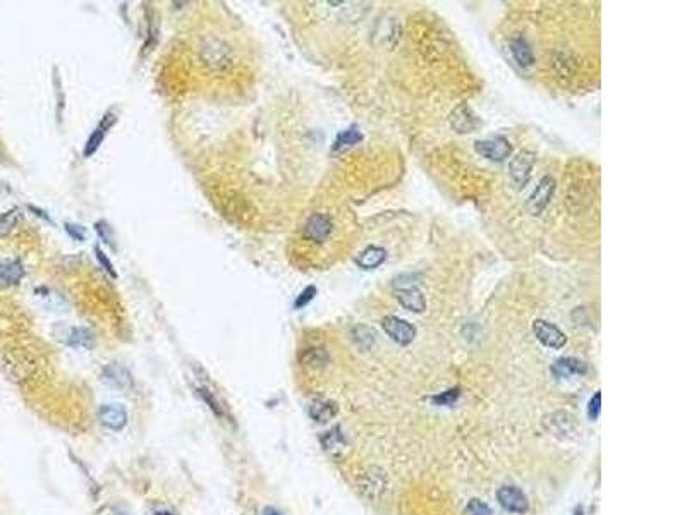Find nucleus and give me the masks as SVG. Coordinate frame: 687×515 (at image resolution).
Here are the masks:
<instances>
[{"instance_id": "23", "label": "nucleus", "mask_w": 687, "mask_h": 515, "mask_svg": "<svg viewBox=\"0 0 687 515\" xmlns=\"http://www.w3.org/2000/svg\"><path fill=\"white\" fill-rule=\"evenodd\" d=\"M361 140H363L361 131H359L356 126H351V127H347V129L340 131V133L337 134L336 143H333V150L336 151L345 150V148H351V147H354V144H358Z\"/></svg>"}, {"instance_id": "8", "label": "nucleus", "mask_w": 687, "mask_h": 515, "mask_svg": "<svg viewBox=\"0 0 687 515\" xmlns=\"http://www.w3.org/2000/svg\"><path fill=\"white\" fill-rule=\"evenodd\" d=\"M475 150L485 158L491 160V162H504L512 153V144L507 138L495 136L490 138V140L478 141L475 144Z\"/></svg>"}, {"instance_id": "24", "label": "nucleus", "mask_w": 687, "mask_h": 515, "mask_svg": "<svg viewBox=\"0 0 687 515\" xmlns=\"http://www.w3.org/2000/svg\"><path fill=\"white\" fill-rule=\"evenodd\" d=\"M320 442H322L323 449L325 450H329V452H336V450H340L345 447V436L342 429H340L339 426H336V428L323 433V435L320 436Z\"/></svg>"}, {"instance_id": "5", "label": "nucleus", "mask_w": 687, "mask_h": 515, "mask_svg": "<svg viewBox=\"0 0 687 515\" xmlns=\"http://www.w3.org/2000/svg\"><path fill=\"white\" fill-rule=\"evenodd\" d=\"M382 328L399 346H409L416 339L414 326L405 319L397 318V316H385L382 319Z\"/></svg>"}, {"instance_id": "16", "label": "nucleus", "mask_w": 687, "mask_h": 515, "mask_svg": "<svg viewBox=\"0 0 687 515\" xmlns=\"http://www.w3.org/2000/svg\"><path fill=\"white\" fill-rule=\"evenodd\" d=\"M337 412H339V407L330 399H315L309 402L308 407L309 418L315 422H320V424H325L330 419L336 418Z\"/></svg>"}, {"instance_id": "26", "label": "nucleus", "mask_w": 687, "mask_h": 515, "mask_svg": "<svg viewBox=\"0 0 687 515\" xmlns=\"http://www.w3.org/2000/svg\"><path fill=\"white\" fill-rule=\"evenodd\" d=\"M198 393H199V397L203 399V402L208 406V409L212 411L213 414L217 415V418L226 419V411H223V406H220V402L215 399V395H213L210 390H206L205 386H201V388H198Z\"/></svg>"}, {"instance_id": "30", "label": "nucleus", "mask_w": 687, "mask_h": 515, "mask_svg": "<svg viewBox=\"0 0 687 515\" xmlns=\"http://www.w3.org/2000/svg\"><path fill=\"white\" fill-rule=\"evenodd\" d=\"M95 254H97V259L100 261V265L103 266V270H105V272L109 273V275L112 277V279H117V272H116V270H113L112 261H110V259L107 258V254L103 253L102 247L95 246Z\"/></svg>"}, {"instance_id": "17", "label": "nucleus", "mask_w": 687, "mask_h": 515, "mask_svg": "<svg viewBox=\"0 0 687 515\" xmlns=\"http://www.w3.org/2000/svg\"><path fill=\"white\" fill-rule=\"evenodd\" d=\"M551 373H553L557 378H569V376H581L588 373V364L581 359H576V357H562L551 366Z\"/></svg>"}, {"instance_id": "22", "label": "nucleus", "mask_w": 687, "mask_h": 515, "mask_svg": "<svg viewBox=\"0 0 687 515\" xmlns=\"http://www.w3.org/2000/svg\"><path fill=\"white\" fill-rule=\"evenodd\" d=\"M383 488H385V478H383V472H380L378 469H372L363 476L361 489L369 498L376 496V493L383 491Z\"/></svg>"}, {"instance_id": "18", "label": "nucleus", "mask_w": 687, "mask_h": 515, "mask_svg": "<svg viewBox=\"0 0 687 515\" xmlns=\"http://www.w3.org/2000/svg\"><path fill=\"white\" fill-rule=\"evenodd\" d=\"M64 342L77 349H90L93 347V333L84 326H71L64 330Z\"/></svg>"}, {"instance_id": "2", "label": "nucleus", "mask_w": 687, "mask_h": 515, "mask_svg": "<svg viewBox=\"0 0 687 515\" xmlns=\"http://www.w3.org/2000/svg\"><path fill=\"white\" fill-rule=\"evenodd\" d=\"M536 163V155L533 151H521L509 163V176L517 189H524L531 179V170Z\"/></svg>"}, {"instance_id": "25", "label": "nucleus", "mask_w": 687, "mask_h": 515, "mask_svg": "<svg viewBox=\"0 0 687 515\" xmlns=\"http://www.w3.org/2000/svg\"><path fill=\"white\" fill-rule=\"evenodd\" d=\"M21 220V209L19 208H12L9 212L2 213L0 215V237L7 236L10 230H14V227L19 223Z\"/></svg>"}, {"instance_id": "28", "label": "nucleus", "mask_w": 687, "mask_h": 515, "mask_svg": "<svg viewBox=\"0 0 687 515\" xmlns=\"http://www.w3.org/2000/svg\"><path fill=\"white\" fill-rule=\"evenodd\" d=\"M315 296H316V287H315V285H309V287H306V289L302 290L301 294H299V296H297V299H295L294 308H295V309H301V308L308 306V304L311 303L313 299H315Z\"/></svg>"}, {"instance_id": "12", "label": "nucleus", "mask_w": 687, "mask_h": 515, "mask_svg": "<svg viewBox=\"0 0 687 515\" xmlns=\"http://www.w3.org/2000/svg\"><path fill=\"white\" fill-rule=\"evenodd\" d=\"M544 424L551 435L560 436V438H571L578 431V424L569 412H555V414L548 415Z\"/></svg>"}, {"instance_id": "11", "label": "nucleus", "mask_w": 687, "mask_h": 515, "mask_svg": "<svg viewBox=\"0 0 687 515\" xmlns=\"http://www.w3.org/2000/svg\"><path fill=\"white\" fill-rule=\"evenodd\" d=\"M450 126L454 127V131H457L459 134H468V133H475L479 126H482V120L476 115L475 110L468 105V103H461L454 109V112L450 113Z\"/></svg>"}, {"instance_id": "15", "label": "nucleus", "mask_w": 687, "mask_h": 515, "mask_svg": "<svg viewBox=\"0 0 687 515\" xmlns=\"http://www.w3.org/2000/svg\"><path fill=\"white\" fill-rule=\"evenodd\" d=\"M395 297L405 309L412 312H423L426 309V299L418 287H402L395 290Z\"/></svg>"}, {"instance_id": "7", "label": "nucleus", "mask_w": 687, "mask_h": 515, "mask_svg": "<svg viewBox=\"0 0 687 515\" xmlns=\"http://www.w3.org/2000/svg\"><path fill=\"white\" fill-rule=\"evenodd\" d=\"M555 187H557V182H555L553 177L544 176L543 179H540L538 186H536V189L533 191V194L528 200V209L531 215L538 216L543 213V209L547 208L551 198H553Z\"/></svg>"}, {"instance_id": "3", "label": "nucleus", "mask_w": 687, "mask_h": 515, "mask_svg": "<svg viewBox=\"0 0 687 515\" xmlns=\"http://www.w3.org/2000/svg\"><path fill=\"white\" fill-rule=\"evenodd\" d=\"M332 232L333 222L327 213H313L302 227V234H304L306 239L316 244L325 243L332 236Z\"/></svg>"}, {"instance_id": "10", "label": "nucleus", "mask_w": 687, "mask_h": 515, "mask_svg": "<svg viewBox=\"0 0 687 515\" xmlns=\"http://www.w3.org/2000/svg\"><path fill=\"white\" fill-rule=\"evenodd\" d=\"M98 421L112 431H120L126 428L129 414L122 404H102L98 407Z\"/></svg>"}, {"instance_id": "29", "label": "nucleus", "mask_w": 687, "mask_h": 515, "mask_svg": "<svg viewBox=\"0 0 687 515\" xmlns=\"http://www.w3.org/2000/svg\"><path fill=\"white\" fill-rule=\"evenodd\" d=\"M466 514L468 515H491V510H490V507L486 505V503L482 502V500L473 498L471 502L468 503V507H466Z\"/></svg>"}, {"instance_id": "4", "label": "nucleus", "mask_w": 687, "mask_h": 515, "mask_svg": "<svg viewBox=\"0 0 687 515\" xmlns=\"http://www.w3.org/2000/svg\"><path fill=\"white\" fill-rule=\"evenodd\" d=\"M100 380H102V383H105L107 386L120 390V392H129V390L134 386V380L131 371L126 368V366L119 364V362H110V364H107L105 368L102 369Z\"/></svg>"}, {"instance_id": "35", "label": "nucleus", "mask_w": 687, "mask_h": 515, "mask_svg": "<svg viewBox=\"0 0 687 515\" xmlns=\"http://www.w3.org/2000/svg\"><path fill=\"white\" fill-rule=\"evenodd\" d=\"M153 515H176V514L170 512V510H158V512H155Z\"/></svg>"}, {"instance_id": "32", "label": "nucleus", "mask_w": 687, "mask_h": 515, "mask_svg": "<svg viewBox=\"0 0 687 515\" xmlns=\"http://www.w3.org/2000/svg\"><path fill=\"white\" fill-rule=\"evenodd\" d=\"M95 229H97V232L100 234V237H102L103 241L112 244V232H110V227L107 225L105 222H97L95 223Z\"/></svg>"}, {"instance_id": "31", "label": "nucleus", "mask_w": 687, "mask_h": 515, "mask_svg": "<svg viewBox=\"0 0 687 515\" xmlns=\"http://www.w3.org/2000/svg\"><path fill=\"white\" fill-rule=\"evenodd\" d=\"M600 411H601V393L596 392L593 397H591L589 404H588V415L589 419L596 421L600 418Z\"/></svg>"}, {"instance_id": "34", "label": "nucleus", "mask_w": 687, "mask_h": 515, "mask_svg": "<svg viewBox=\"0 0 687 515\" xmlns=\"http://www.w3.org/2000/svg\"><path fill=\"white\" fill-rule=\"evenodd\" d=\"M263 515H282V514H280L277 509H265V512H263Z\"/></svg>"}, {"instance_id": "14", "label": "nucleus", "mask_w": 687, "mask_h": 515, "mask_svg": "<svg viewBox=\"0 0 687 515\" xmlns=\"http://www.w3.org/2000/svg\"><path fill=\"white\" fill-rule=\"evenodd\" d=\"M24 277V265L16 258L0 259V285H17Z\"/></svg>"}, {"instance_id": "1", "label": "nucleus", "mask_w": 687, "mask_h": 515, "mask_svg": "<svg viewBox=\"0 0 687 515\" xmlns=\"http://www.w3.org/2000/svg\"><path fill=\"white\" fill-rule=\"evenodd\" d=\"M199 57L203 64L213 71L227 69L232 62V50L219 37H205L199 45Z\"/></svg>"}, {"instance_id": "20", "label": "nucleus", "mask_w": 687, "mask_h": 515, "mask_svg": "<svg viewBox=\"0 0 687 515\" xmlns=\"http://www.w3.org/2000/svg\"><path fill=\"white\" fill-rule=\"evenodd\" d=\"M299 361H301V364L306 366V368L322 369L329 364L330 357L327 349H323V347H308V349H304L301 353Z\"/></svg>"}, {"instance_id": "27", "label": "nucleus", "mask_w": 687, "mask_h": 515, "mask_svg": "<svg viewBox=\"0 0 687 515\" xmlns=\"http://www.w3.org/2000/svg\"><path fill=\"white\" fill-rule=\"evenodd\" d=\"M459 395H461V390L450 388L447 390V392L440 393V395L433 397V402H435L437 406H452V404L459 399Z\"/></svg>"}, {"instance_id": "13", "label": "nucleus", "mask_w": 687, "mask_h": 515, "mask_svg": "<svg viewBox=\"0 0 687 515\" xmlns=\"http://www.w3.org/2000/svg\"><path fill=\"white\" fill-rule=\"evenodd\" d=\"M116 113L113 112H107L105 115H103V119L100 120V124L97 126V129L91 133V136L88 138V141H86V144H84V156L86 158H90L91 155H95L97 153V150L100 147H102V143H103V140H105V136L109 134V131H110V127L116 124Z\"/></svg>"}, {"instance_id": "21", "label": "nucleus", "mask_w": 687, "mask_h": 515, "mask_svg": "<svg viewBox=\"0 0 687 515\" xmlns=\"http://www.w3.org/2000/svg\"><path fill=\"white\" fill-rule=\"evenodd\" d=\"M511 53L521 67H531L535 64V55L524 38L517 37L511 41Z\"/></svg>"}, {"instance_id": "9", "label": "nucleus", "mask_w": 687, "mask_h": 515, "mask_svg": "<svg viewBox=\"0 0 687 515\" xmlns=\"http://www.w3.org/2000/svg\"><path fill=\"white\" fill-rule=\"evenodd\" d=\"M498 503L504 507L505 510L512 514H526L529 510L528 496L517 488V486L505 485L498 489L497 493Z\"/></svg>"}, {"instance_id": "33", "label": "nucleus", "mask_w": 687, "mask_h": 515, "mask_svg": "<svg viewBox=\"0 0 687 515\" xmlns=\"http://www.w3.org/2000/svg\"><path fill=\"white\" fill-rule=\"evenodd\" d=\"M66 230L71 234V237H73V239H76V241L84 239V229L81 225H71V223H67Z\"/></svg>"}, {"instance_id": "19", "label": "nucleus", "mask_w": 687, "mask_h": 515, "mask_svg": "<svg viewBox=\"0 0 687 515\" xmlns=\"http://www.w3.org/2000/svg\"><path fill=\"white\" fill-rule=\"evenodd\" d=\"M387 259V251L380 246H368L356 258V265L363 270H375Z\"/></svg>"}, {"instance_id": "6", "label": "nucleus", "mask_w": 687, "mask_h": 515, "mask_svg": "<svg viewBox=\"0 0 687 515\" xmlns=\"http://www.w3.org/2000/svg\"><path fill=\"white\" fill-rule=\"evenodd\" d=\"M533 332H535L536 339L550 349H562L567 344L565 333L558 326H555L553 323H548L547 319H535L533 321Z\"/></svg>"}]
</instances>
